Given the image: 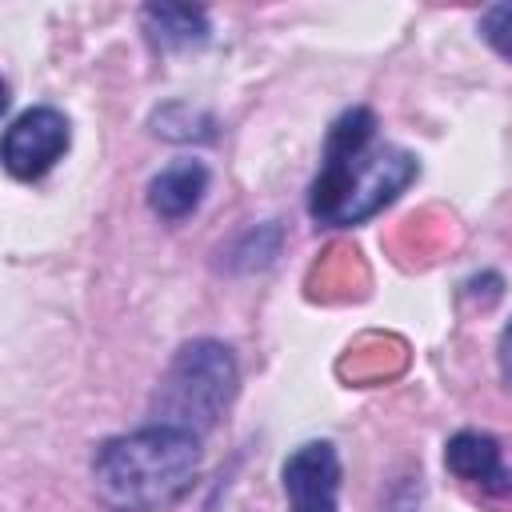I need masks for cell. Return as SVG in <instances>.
Instances as JSON below:
<instances>
[{"label": "cell", "instance_id": "2", "mask_svg": "<svg viewBox=\"0 0 512 512\" xmlns=\"http://www.w3.org/2000/svg\"><path fill=\"white\" fill-rule=\"evenodd\" d=\"M200 472V436L172 424H144L112 436L92 456L96 500L112 512L168 508Z\"/></svg>", "mask_w": 512, "mask_h": 512}, {"label": "cell", "instance_id": "6", "mask_svg": "<svg viewBox=\"0 0 512 512\" xmlns=\"http://www.w3.org/2000/svg\"><path fill=\"white\" fill-rule=\"evenodd\" d=\"M204 192H208V164L192 160V156H180L148 180V208L160 220L180 224L184 216H192L200 208Z\"/></svg>", "mask_w": 512, "mask_h": 512}, {"label": "cell", "instance_id": "1", "mask_svg": "<svg viewBox=\"0 0 512 512\" xmlns=\"http://www.w3.org/2000/svg\"><path fill=\"white\" fill-rule=\"evenodd\" d=\"M416 172L412 152L376 140L372 108H348L328 128L320 172L308 188V212L324 228H352L388 208Z\"/></svg>", "mask_w": 512, "mask_h": 512}, {"label": "cell", "instance_id": "5", "mask_svg": "<svg viewBox=\"0 0 512 512\" xmlns=\"http://www.w3.org/2000/svg\"><path fill=\"white\" fill-rule=\"evenodd\" d=\"M284 492H288V512H340V456L328 440H308L300 444L284 468H280Z\"/></svg>", "mask_w": 512, "mask_h": 512}, {"label": "cell", "instance_id": "3", "mask_svg": "<svg viewBox=\"0 0 512 512\" xmlns=\"http://www.w3.org/2000/svg\"><path fill=\"white\" fill-rule=\"evenodd\" d=\"M236 384H240V372H236L228 344L208 340V336L188 340L172 356V364L152 396V424H172V428L204 436L228 412Z\"/></svg>", "mask_w": 512, "mask_h": 512}, {"label": "cell", "instance_id": "4", "mask_svg": "<svg viewBox=\"0 0 512 512\" xmlns=\"http://www.w3.org/2000/svg\"><path fill=\"white\" fill-rule=\"evenodd\" d=\"M68 144H72V124L60 108L52 104L24 108L4 132V168L16 180H40L56 168Z\"/></svg>", "mask_w": 512, "mask_h": 512}, {"label": "cell", "instance_id": "8", "mask_svg": "<svg viewBox=\"0 0 512 512\" xmlns=\"http://www.w3.org/2000/svg\"><path fill=\"white\" fill-rule=\"evenodd\" d=\"M144 24L160 48H192L208 40V12L188 4H148Z\"/></svg>", "mask_w": 512, "mask_h": 512}, {"label": "cell", "instance_id": "10", "mask_svg": "<svg viewBox=\"0 0 512 512\" xmlns=\"http://www.w3.org/2000/svg\"><path fill=\"white\" fill-rule=\"evenodd\" d=\"M500 372H504V384L512 388V320L500 332Z\"/></svg>", "mask_w": 512, "mask_h": 512}, {"label": "cell", "instance_id": "7", "mask_svg": "<svg viewBox=\"0 0 512 512\" xmlns=\"http://www.w3.org/2000/svg\"><path fill=\"white\" fill-rule=\"evenodd\" d=\"M444 468L468 484H480L488 492L496 488H512V476L504 472L500 464V444L488 436V432H456L448 444H444Z\"/></svg>", "mask_w": 512, "mask_h": 512}, {"label": "cell", "instance_id": "9", "mask_svg": "<svg viewBox=\"0 0 512 512\" xmlns=\"http://www.w3.org/2000/svg\"><path fill=\"white\" fill-rule=\"evenodd\" d=\"M480 36H484L504 60H512V4H492V8H484V16H480Z\"/></svg>", "mask_w": 512, "mask_h": 512}]
</instances>
